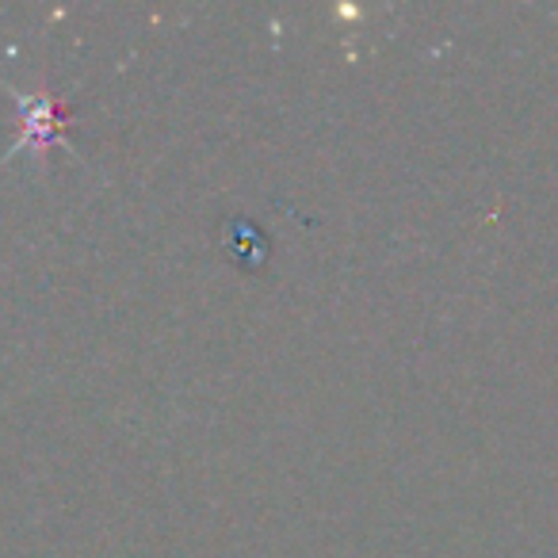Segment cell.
<instances>
[{
    "label": "cell",
    "mask_w": 558,
    "mask_h": 558,
    "mask_svg": "<svg viewBox=\"0 0 558 558\" xmlns=\"http://www.w3.org/2000/svg\"><path fill=\"white\" fill-rule=\"evenodd\" d=\"M62 131V111L54 108V100H35L27 104V116H24V142L32 134L35 142H47Z\"/></svg>",
    "instance_id": "obj_1"
}]
</instances>
